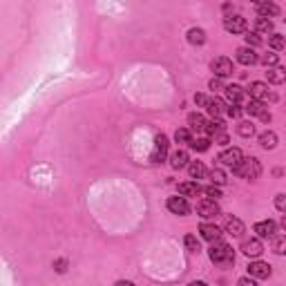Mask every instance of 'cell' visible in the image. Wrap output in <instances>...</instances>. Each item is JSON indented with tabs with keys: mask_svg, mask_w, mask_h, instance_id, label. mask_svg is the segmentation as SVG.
<instances>
[{
	"mask_svg": "<svg viewBox=\"0 0 286 286\" xmlns=\"http://www.w3.org/2000/svg\"><path fill=\"white\" fill-rule=\"evenodd\" d=\"M208 257H210L212 264L217 266H230L235 262V250L226 244V242H212V246L208 248Z\"/></svg>",
	"mask_w": 286,
	"mask_h": 286,
	"instance_id": "1",
	"label": "cell"
},
{
	"mask_svg": "<svg viewBox=\"0 0 286 286\" xmlns=\"http://www.w3.org/2000/svg\"><path fill=\"white\" fill-rule=\"evenodd\" d=\"M235 174H240V177H244V179H257L262 174V164L255 159V156H248V159H244L240 164V168L235 170Z\"/></svg>",
	"mask_w": 286,
	"mask_h": 286,
	"instance_id": "2",
	"label": "cell"
},
{
	"mask_svg": "<svg viewBox=\"0 0 286 286\" xmlns=\"http://www.w3.org/2000/svg\"><path fill=\"white\" fill-rule=\"evenodd\" d=\"M219 164L222 166H226V168H232V170H237L240 168V164L244 161V154H242V150L240 148H226V150L219 154Z\"/></svg>",
	"mask_w": 286,
	"mask_h": 286,
	"instance_id": "3",
	"label": "cell"
},
{
	"mask_svg": "<svg viewBox=\"0 0 286 286\" xmlns=\"http://www.w3.org/2000/svg\"><path fill=\"white\" fill-rule=\"evenodd\" d=\"M210 70H212L214 78H226V76H230L232 72H235V68H232V60L226 58V56H217V58H212Z\"/></svg>",
	"mask_w": 286,
	"mask_h": 286,
	"instance_id": "4",
	"label": "cell"
},
{
	"mask_svg": "<svg viewBox=\"0 0 286 286\" xmlns=\"http://www.w3.org/2000/svg\"><path fill=\"white\" fill-rule=\"evenodd\" d=\"M248 94H250L252 101H262V103H266V101H275V98H278L273 92H268V85L262 83V80H255V83H250Z\"/></svg>",
	"mask_w": 286,
	"mask_h": 286,
	"instance_id": "5",
	"label": "cell"
},
{
	"mask_svg": "<svg viewBox=\"0 0 286 286\" xmlns=\"http://www.w3.org/2000/svg\"><path fill=\"white\" fill-rule=\"evenodd\" d=\"M166 154H168V136L156 134L154 136V150H152V154H150V161L152 164H161V161L166 159Z\"/></svg>",
	"mask_w": 286,
	"mask_h": 286,
	"instance_id": "6",
	"label": "cell"
},
{
	"mask_svg": "<svg viewBox=\"0 0 286 286\" xmlns=\"http://www.w3.org/2000/svg\"><path fill=\"white\" fill-rule=\"evenodd\" d=\"M246 27H248V25H246V18L240 16V14L224 18V30H226L228 34H244Z\"/></svg>",
	"mask_w": 286,
	"mask_h": 286,
	"instance_id": "7",
	"label": "cell"
},
{
	"mask_svg": "<svg viewBox=\"0 0 286 286\" xmlns=\"http://www.w3.org/2000/svg\"><path fill=\"white\" fill-rule=\"evenodd\" d=\"M244 112L246 114H252V116H257V118H262L264 123H268L270 121V112H268V108H266V103H262V101H250L246 103V108H244Z\"/></svg>",
	"mask_w": 286,
	"mask_h": 286,
	"instance_id": "8",
	"label": "cell"
},
{
	"mask_svg": "<svg viewBox=\"0 0 286 286\" xmlns=\"http://www.w3.org/2000/svg\"><path fill=\"white\" fill-rule=\"evenodd\" d=\"M208 123L202 114H190L188 116V130L190 132H197V136H208Z\"/></svg>",
	"mask_w": 286,
	"mask_h": 286,
	"instance_id": "9",
	"label": "cell"
},
{
	"mask_svg": "<svg viewBox=\"0 0 286 286\" xmlns=\"http://www.w3.org/2000/svg\"><path fill=\"white\" fill-rule=\"evenodd\" d=\"M270 273H273V268L266 262H250L248 264V275L252 280H266L270 278Z\"/></svg>",
	"mask_w": 286,
	"mask_h": 286,
	"instance_id": "10",
	"label": "cell"
},
{
	"mask_svg": "<svg viewBox=\"0 0 286 286\" xmlns=\"http://www.w3.org/2000/svg\"><path fill=\"white\" fill-rule=\"evenodd\" d=\"M219 212L222 210H219L217 202H212V199H202V202L197 204V214L204 219H212V217H217Z\"/></svg>",
	"mask_w": 286,
	"mask_h": 286,
	"instance_id": "11",
	"label": "cell"
},
{
	"mask_svg": "<svg viewBox=\"0 0 286 286\" xmlns=\"http://www.w3.org/2000/svg\"><path fill=\"white\" fill-rule=\"evenodd\" d=\"M166 206H168V210L172 214H181V217L190 212V204L186 197H170L168 202H166Z\"/></svg>",
	"mask_w": 286,
	"mask_h": 286,
	"instance_id": "12",
	"label": "cell"
},
{
	"mask_svg": "<svg viewBox=\"0 0 286 286\" xmlns=\"http://www.w3.org/2000/svg\"><path fill=\"white\" fill-rule=\"evenodd\" d=\"M275 230H278V224L270 222V219L255 224V232H257V237H262V240H273V237H275Z\"/></svg>",
	"mask_w": 286,
	"mask_h": 286,
	"instance_id": "13",
	"label": "cell"
},
{
	"mask_svg": "<svg viewBox=\"0 0 286 286\" xmlns=\"http://www.w3.org/2000/svg\"><path fill=\"white\" fill-rule=\"evenodd\" d=\"M242 252H244L246 257H260L262 252H264V246H262V242L257 240V237H250V240L242 242Z\"/></svg>",
	"mask_w": 286,
	"mask_h": 286,
	"instance_id": "14",
	"label": "cell"
},
{
	"mask_svg": "<svg viewBox=\"0 0 286 286\" xmlns=\"http://www.w3.org/2000/svg\"><path fill=\"white\" fill-rule=\"evenodd\" d=\"M199 232H202V237L206 242H210V244H212V242L222 240V228L214 226V224H208V222L202 224V226H199Z\"/></svg>",
	"mask_w": 286,
	"mask_h": 286,
	"instance_id": "15",
	"label": "cell"
},
{
	"mask_svg": "<svg viewBox=\"0 0 286 286\" xmlns=\"http://www.w3.org/2000/svg\"><path fill=\"white\" fill-rule=\"evenodd\" d=\"M237 60H240L242 65H246V68H250V65L260 63V56H257L255 50H250V47H240V50H237Z\"/></svg>",
	"mask_w": 286,
	"mask_h": 286,
	"instance_id": "16",
	"label": "cell"
},
{
	"mask_svg": "<svg viewBox=\"0 0 286 286\" xmlns=\"http://www.w3.org/2000/svg\"><path fill=\"white\" fill-rule=\"evenodd\" d=\"M224 230H226L228 235H232V237H242V235H244V230H246V226H244V222H242V219L228 217L226 224H224Z\"/></svg>",
	"mask_w": 286,
	"mask_h": 286,
	"instance_id": "17",
	"label": "cell"
},
{
	"mask_svg": "<svg viewBox=\"0 0 286 286\" xmlns=\"http://www.w3.org/2000/svg\"><path fill=\"white\" fill-rule=\"evenodd\" d=\"M224 94H226V98H228V103H230V106H240V103L244 101V94L246 92L240 88V85H226Z\"/></svg>",
	"mask_w": 286,
	"mask_h": 286,
	"instance_id": "18",
	"label": "cell"
},
{
	"mask_svg": "<svg viewBox=\"0 0 286 286\" xmlns=\"http://www.w3.org/2000/svg\"><path fill=\"white\" fill-rule=\"evenodd\" d=\"M202 190L204 188L197 184V181H184V184H179V194L181 197H197Z\"/></svg>",
	"mask_w": 286,
	"mask_h": 286,
	"instance_id": "19",
	"label": "cell"
},
{
	"mask_svg": "<svg viewBox=\"0 0 286 286\" xmlns=\"http://www.w3.org/2000/svg\"><path fill=\"white\" fill-rule=\"evenodd\" d=\"M190 164V156H188V152L186 150H174L172 154H170V166L172 168H186V166Z\"/></svg>",
	"mask_w": 286,
	"mask_h": 286,
	"instance_id": "20",
	"label": "cell"
},
{
	"mask_svg": "<svg viewBox=\"0 0 286 286\" xmlns=\"http://www.w3.org/2000/svg\"><path fill=\"white\" fill-rule=\"evenodd\" d=\"M206 110H208V114H210L212 118H219L222 114H226V103L222 101V98H210L208 101V106H206Z\"/></svg>",
	"mask_w": 286,
	"mask_h": 286,
	"instance_id": "21",
	"label": "cell"
},
{
	"mask_svg": "<svg viewBox=\"0 0 286 286\" xmlns=\"http://www.w3.org/2000/svg\"><path fill=\"white\" fill-rule=\"evenodd\" d=\"M266 78L273 85H282V83H286V70L284 68H268L266 70Z\"/></svg>",
	"mask_w": 286,
	"mask_h": 286,
	"instance_id": "22",
	"label": "cell"
},
{
	"mask_svg": "<svg viewBox=\"0 0 286 286\" xmlns=\"http://www.w3.org/2000/svg\"><path fill=\"white\" fill-rule=\"evenodd\" d=\"M257 14H260V18H270V16H278L280 14V7L275 2H257Z\"/></svg>",
	"mask_w": 286,
	"mask_h": 286,
	"instance_id": "23",
	"label": "cell"
},
{
	"mask_svg": "<svg viewBox=\"0 0 286 286\" xmlns=\"http://www.w3.org/2000/svg\"><path fill=\"white\" fill-rule=\"evenodd\" d=\"M188 172H190V177H192L194 181L208 177V170H206V166H204L202 161H190V164H188Z\"/></svg>",
	"mask_w": 286,
	"mask_h": 286,
	"instance_id": "24",
	"label": "cell"
},
{
	"mask_svg": "<svg viewBox=\"0 0 286 286\" xmlns=\"http://www.w3.org/2000/svg\"><path fill=\"white\" fill-rule=\"evenodd\" d=\"M260 146L264 148V150H273V148L278 146V134H275V132H262L260 134Z\"/></svg>",
	"mask_w": 286,
	"mask_h": 286,
	"instance_id": "25",
	"label": "cell"
},
{
	"mask_svg": "<svg viewBox=\"0 0 286 286\" xmlns=\"http://www.w3.org/2000/svg\"><path fill=\"white\" fill-rule=\"evenodd\" d=\"M188 42L190 45H204V42H206V32L199 30V27H192V30L188 32Z\"/></svg>",
	"mask_w": 286,
	"mask_h": 286,
	"instance_id": "26",
	"label": "cell"
},
{
	"mask_svg": "<svg viewBox=\"0 0 286 286\" xmlns=\"http://www.w3.org/2000/svg\"><path fill=\"white\" fill-rule=\"evenodd\" d=\"M190 148L197 152H206L208 148H210V139H208V136H194V139L190 141Z\"/></svg>",
	"mask_w": 286,
	"mask_h": 286,
	"instance_id": "27",
	"label": "cell"
},
{
	"mask_svg": "<svg viewBox=\"0 0 286 286\" xmlns=\"http://www.w3.org/2000/svg\"><path fill=\"white\" fill-rule=\"evenodd\" d=\"M208 177H210V184L212 186H224L228 181V177H226V172H224L222 168H214V170H210L208 172Z\"/></svg>",
	"mask_w": 286,
	"mask_h": 286,
	"instance_id": "28",
	"label": "cell"
},
{
	"mask_svg": "<svg viewBox=\"0 0 286 286\" xmlns=\"http://www.w3.org/2000/svg\"><path fill=\"white\" fill-rule=\"evenodd\" d=\"M255 30H257V34H270L273 32V20L270 18H257Z\"/></svg>",
	"mask_w": 286,
	"mask_h": 286,
	"instance_id": "29",
	"label": "cell"
},
{
	"mask_svg": "<svg viewBox=\"0 0 286 286\" xmlns=\"http://www.w3.org/2000/svg\"><path fill=\"white\" fill-rule=\"evenodd\" d=\"M237 134H240V136H246V139H248V136L255 134V126H252L250 121H242L240 126H237Z\"/></svg>",
	"mask_w": 286,
	"mask_h": 286,
	"instance_id": "30",
	"label": "cell"
},
{
	"mask_svg": "<svg viewBox=\"0 0 286 286\" xmlns=\"http://www.w3.org/2000/svg\"><path fill=\"white\" fill-rule=\"evenodd\" d=\"M273 252L286 255V235H275L273 237Z\"/></svg>",
	"mask_w": 286,
	"mask_h": 286,
	"instance_id": "31",
	"label": "cell"
},
{
	"mask_svg": "<svg viewBox=\"0 0 286 286\" xmlns=\"http://www.w3.org/2000/svg\"><path fill=\"white\" fill-rule=\"evenodd\" d=\"M268 45L273 50H286V36L282 34H270L268 36Z\"/></svg>",
	"mask_w": 286,
	"mask_h": 286,
	"instance_id": "32",
	"label": "cell"
},
{
	"mask_svg": "<svg viewBox=\"0 0 286 286\" xmlns=\"http://www.w3.org/2000/svg\"><path fill=\"white\" fill-rule=\"evenodd\" d=\"M184 244H186V250L188 252H199L202 250V246H199V240L194 235H186L184 237Z\"/></svg>",
	"mask_w": 286,
	"mask_h": 286,
	"instance_id": "33",
	"label": "cell"
},
{
	"mask_svg": "<svg viewBox=\"0 0 286 286\" xmlns=\"http://www.w3.org/2000/svg\"><path fill=\"white\" fill-rule=\"evenodd\" d=\"M174 141H177V143H188V146H190V141H192V134H190L188 128H179V130L174 132Z\"/></svg>",
	"mask_w": 286,
	"mask_h": 286,
	"instance_id": "34",
	"label": "cell"
},
{
	"mask_svg": "<svg viewBox=\"0 0 286 286\" xmlns=\"http://www.w3.org/2000/svg\"><path fill=\"white\" fill-rule=\"evenodd\" d=\"M204 192H206L208 194V197H210L212 199V202H217V199L219 197H222V190H219V186H206V188H204Z\"/></svg>",
	"mask_w": 286,
	"mask_h": 286,
	"instance_id": "35",
	"label": "cell"
},
{
	"mask_svg": "<svg viewBox=\"0 0 286 286\" xmlns=\"http://www.w3.org/2000/svg\"><path fill=\"white\" fill-rule=\"evenodd\" d=\"M262 63H264L266 65V68H278V54H264V56H262Z\"/></svg>",
	"mask_w": 286,
	"mask_h": 286,
	"instance_id": "36",
	"label": "cell"
},
{
	"mask_svg": "<svg viewBox=\"0 0 286 286\" xmlns=\"http://www.w3.org/2000/svg\"><path fill=\"white\" fill-rule=\"evenodd\" d=\"M246 45H248L250 50H252V47H260L262 45L260 34H257V32H255V34H246Z\"/></svg>",
	"mask_w": 286,
	"mask_h": 286,
	"instance_id": "37",
	"label": "cell"
},
{
	"mask_svg": "<svg viewBox=\"0 0 286 286\" xmlns=\"http://www.w3.org/2000/svg\"><path fill=\"white\" fill-rule=\"evenodd\" d=\"M275 208H278L280 212H286V194L280 192L278 197H275Z\"/></svg>",
	"mask_w": 286,
	"mask_h": 286,
	"instance_id": "38",
	"label": "cell"
},
{
	"mask_svg": "<svg viewBox=\"0 0 286 286\" xmlns=\"http://www.w3.org/2000/svg\"><path fill=\"white\" fill-rule=\"evenodd\" d=\"M226 114H228V116H232V118H240L242 114H244V108H240V106H228Z\"/></svg>",
	"mask_w": 286,
	"mask_h": 286,
	"instance_id": "39",
	"label": "cell"
},
{
	"mask_svg": "<svg viewBox=\"0 0 286 286\" xmlns=\"http://www.w3.org/2000/svg\"><path fill=\"white\" fill-rule=\"evenodd\" d=\"M208 88H210L212 92H217V90H226V85L222 83V78H212L210 83H208Z\"/></svg>",
	"mask_w": 286,
	"mask_h": 286,
	"instance_id": "40",
	"label": "cell"
},
{
	"mask_svg": "<svg viewBox=\"0 0 286 286\" xmlns=\"http://www.w3.org/2000/svg\"><path fill=\"white\" fill-rule=\"evenodd\" d=\"M208 101H210V98H208L206 94H197V96H194V103H197L199 108H206V106H208Z\"/></svg>",
	"mask_w": 286,
	"mask_h": 286,
	"instance_id": "41",
	"label": "cell"
},
{
	"mask_svg": "<svg viewBox=\"0 0 286 286\" xmlns=\"http://www.w3.org/2000/svg\"><path fill=\"white\" fill-rule=\"evenodd\" d=\"M237 286H257V282L252 278H242L240 282H237Z\"/></svg>",
	"mask_w": 286,
	"mask_h": 286,
	"instance_id": "42",
	"label": "cell"
},
{
	"mask_svg": "<svg viewBox=\"0 0 286 286\" xmlns=\"http://www.w3.org/2000/svg\"><path fill=\"white\" fill-rule=\"evenodd\" d=\"M54 266H56V270H58V273H65V270H68V268H65V266H68V262H65V260H58Z\"/></svg>",
	"mask_w": 286,
	"mask_h": 286,
	"instance_id": "43",
	"label": "cell"
},
{
	"mask_svg": "<svg viewBox=\"0 0 286 286\" xmlns=\"http://www.w3.org/2000/svg\"><path fill=\"white\" fill-rule=\"evenodd\" d=\"M214 141H219V146H226V143H228V134H226V132H222V134L214 136Z\"/></svg>",
	"mask_w": 286,
	"mask_h": 286,
	"instance_id": "44",
	"label": "cell"
},
{
	"mask_svg": "<svg viewBox=\"0 0 286 286\" xmlns=\"http://www.w3.org/2000/svg\"><path fill=\"white\" fill-rule=\"evenodd\" d=\"M188 286H208L206 282H202V280H194V282H190Z\"/></svg>",
	"mask_w": 286,
	"mask_h": 286,
	"instance_id": "45",
	"label": "cell"
},
{
	"mask_svg": "<svg viewBox=\"0 0 286 286\" xmlns=\"http://www.w3.org/2000/svg\"><path fill=\"white\" fill-rule=\"evenodd\" d=\"M114 286H134V284H132V282H128V280H121V282H116Z\"/></svg>",
	"mask_w": 286,
	"mask_h": 286,
	"instance_id": "46",
	"label": "cell"
},
{
	"mask_svg": "<svg viewBox=\"0 0 286 286\" xmlns=\"http://www.w3.org/2000/svg\"><path fill=\"white\" fill-rule=\"evenodd\" d=\"M280 224H282V228L286 230V212H284V217H282V222H280Z\"/></svg>",
	"mask_w": 286,
	"mask_h": 286,
	"instance_id": "47",
	"label": "cell"
}]
</instances>
